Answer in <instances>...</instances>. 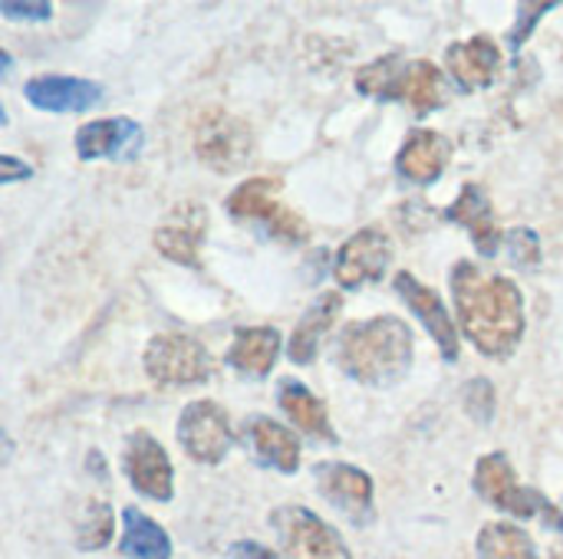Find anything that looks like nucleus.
<instances>
[{"label": "nucleus", "instance_id": "nucleus-18", "mask_svg": "<svg viewBox=\"0 0 563 559\" xmlns=\"http://www.w3.org/2000/svg\"><path fill=\"white\" fill-rule=\"evenodd\" d=\"M244 441H247L251 455L271 471L294 474L300 468V455H303L300 438L287 425H280L267 415H254L244 422Z\"/></svg>", "mask_w": 563, "mask_h": 559}, {"label": "nucleus", "instance_id": "nucleus-2", "mask_svg": "<svg viewBox=\"0 0 563 559\" xmlns=\"http://www.w3.org/2000/svg\"><path fill=\"white\" fill-rule=\"evenodd\" d=\"M416 359V333L399 316L356 320L340 333L336 362L346 379L369 389H396Z\"/></svg>", "mask_w": 563, "mask_h": 559}, {"label": "nucleus", "instance_id": "nucleus-22", "mask_svg": "<svg viewBox=\"0 0 563 559\" xmlns=\"http://www.w3.org/2000/svg\"><path fill=\"white\" fill-rule=\"evenodd\" d=\"M280 333L274 326H247L234 333V343L228 349V366L238 369L247 379H264L271 376L277 356H280Z\"/></svg>", "mask_w": 563, "mask_h": 559}, {"label": "nucleus", "instance_id": "nucleus-20", "mask_svg": "<svg viewBox=\"0 0 563 559\" xmlns=\"http://www.w3.org/2000/svg\"><path fill=\"white\" fill-rule=\"evenodd\" d=\"M340 313H343V293H340V290L320 293V297L307 306V313L300 316V323H297L294 333H290V343H287L290 362L310 366V362L317 359V353H320L327 333H330L333 323L340 320Z\"/></svg>", "mask_w": 563, "mask_h": 559}, {"label": "nucleus", "instance_id": "nucleus-23", "mask_svg": "<svg viewBox=\"0 0 563 559\" xmlns=\"http://www.w3.org/2000/svg\"><path fill=\"white\" fill-rule=\"evenodd\" d=\"M277 405H280V412H287V418L300 432H307V435H313V438H320L327 445H336L340 441L336 432H333V425H330V412H327L323 399H317L303 382L284 379L277 385Z\"/></svg>", "mask_w": 563, "mask_h": 559}, {"label": "nucleus", "instance_id": "nucleus-8", "mask_svg": "<svg viewBox=\"0 0 563 559\" xmlns=\"http://www.w3.org/2000/svg\"><path fill=\"white\" fill-rule=\"evenodd\" d=\"M178 441L185 448V455L198 465H221L231 448H234V428H231V415L224 412V405L211 402V399H198L191 405H185V412L178 415Z\"/></svg>", "mask_w": 563, "mask_h": 559}, {"label": "nucleus", "instance_id": "nucleus-28", "mask_svg": "<svg viewBox=\"0 0 563 559\" xmlns=\"http://www.w3.org/2000/svg\"><path fill=\"white\" fill-rule=\"evenodd\" d=\"M505 247L518 267H538L541 264V241L531 227H515L505 234Z\"/></svg>", "mask_w": 563, "mask_h": 559}, {"label": "nucleus", "instance_id": "nucleus-10", "mask_svg": "<svg viewBox=\"0 0 563 559\" xmlns=\"http://www.w3.org/2000/svg\"><path fill=\"white\" fill-rule=\"evenodd\" d=\"M313 481L320 497L340 511L343 517H350L353 524H369L373 521V497H376V484L373 478L346 461H320L313 468Z\"/></svg>", "mask_w": 563, "mask_h": 559}, {"label": "nucleus", "instance_id": "nucleus-25", "mask_svg": "<svg viewBox=\"0 0 563 559\" xmlns=\"http://www.w3.org/2000/svg\"><path fill=\"white\" fill-rule=\"evenodd\" d=\"M478 559H541L531 534L508 521H492L478 530L475 540Z\"/></svg>", "mask_w": 563, "mask_h": 559}, {"label": "nucleus", "instance_id": "nucleus-19", "mask_svg": "<svg viewBox=\"0 0 563 559\" xmlns=\"http://www.w3.org/2000/svg\"><path fill=\"white\" fill-rule=\"evenodd\" d=\"M389 99L409 102L412 112L429 115V112H435V109H442V105L449 102L445 72H442L432 59L399 63V69H396V76H393Z\"/></svg>", "mask_w": 563, "mask_h": 559}, {"label": "nucleus", "instance_id": "nucleus-24", "mask_svg": "<svg viewBox=\"0 0 563 559\" xmlns=\"http://www.w3.org/2000/svg\"><path fill=\"white\" fill-rule=\"evenodd\" d=\"M119 554L125 559H172V537L145 511L125 507L122 511Z\"/></svg>", "mask_w": 563, "mask_h": 559}, {"label": "nucleus", "instance_id": "nucleus-12", "mask_svg": "<svg viewBox=\"0 0 563 559\" xmlns=\"http://www.w3.org/2000/svg\"><path fill=\"white\" fill-rule=\"evenodd\" d=\"M393 290L399 293V300L416 313V320L426 326V333L435 339L439 353L445 362H459V353H462V343H459V326L445 306V300L439 297V290H432L429 283L416 280L409 270H399L393 277Z\"/></svg>", "mask_w": 563, "mask_h": 559}, {"label": "nucleus", "instance_id": "nucleus-13", "mask_svg": "<svg viewBox=\"0 0 563 559\" xmlns=\"http://www.w3.org/2000/svg\"><path fill=\"white\" fill-rule=\"evenodd\" d=\"M208 237V211L201 201H178L152 234L155 250L181 267H201V247Z\"/></svg>", "mask_w": 563, "mask_h": 559}, {"label": "nucleus", "instance_id": "nucleus-3", "mask_svg": "<svg viewBox=\"0 0 563 559\" xmlns=\"http://www.w3.org/2000/svg\"><path fill=\"white\" fill-rule=\"evenodd\" d=\"M472 488L488 507H495L508 517H518V521H541L544 527L563 534L561 507L554 501H548L538 488H525L505 451H488L478 458Z\"/></svg>", "mask_w": 563, "mask_h": 559}, {"label": "nucleus", "instance_id": "nucleus-26", "mask_svg": "<svg viewBox=\"0 0 563 559\" xmlns=\"http://www.w3.org/2000/svg\"><path fill=\"white\" fill-rule=\"evenodd\" d=\"M115 534V517H112V507L106 501H89L79 514V524H76V547L92 554V550H102Z\"/></svg>", "mask_w": 563, "mask_h": 559}, {"label": "nucleus", "instance_id": "nucleus-33", "mask_svg": "<svg viewBox=\"0 0 563 559\" xmlns=\"http://www.w3.org/2000/svg\"><path fill=\"white\" fill-rule=\"evenodd\" d=\"M551 559H563V544H561V547H554V550H551Z\"/></svg>", "mask_w": 563, "mask_h": 559}, {"label": "nucleus", "instance_id": "nucleus-27", "mask_svg": "<svg viewBox=\"0 0 563 559\" xmlns=\"http://www.w3.org/2000/svg\"><path fill=\"white\" fill-rule=\"evenodd\" d=\"M399 56L396 53H386L379 59H373L369 66L356 69V89L363 96H376V99H389V89H393V76L399 69Z\"/></svg>", "mask_w": 563, "mask_h": 559}, {"label": "nucleus", "instance_id": "nucleus-14", "mask_svg": "<svg viewBox=\"0 0 563 559\" xmlns=\"http://www.w3.org/2000/svg\"><path fill=\"white\" fill-rule=\"evenodd\" d=\"M501 66H505L501 46L488 33H478V36H468V40H455L445 49V69H449V76L465 92L495 86L498 76H501Z\"/></svg>", "mask_w": 563, "mask_h": 559}, {"label": "nucleus", "instance_id": "nucleus-30", "mask_svg": "<svg viewBox=\"0 0 563 559\" xmlns=\"http://www.w3.org/2000/svg\"><path fill=\"white\" fill-rule=\"evenodd\" d=\"M518 10H521V20H518V26L511 30V46H515V49H521L525 36H528V33H531V26L538 23V13L554 10V3H521Z\"/></svg>", "mask_w": 563, "mask_h": 559}, {"label": "nucleus", "instance_id": "nucleus-21", "mask_svg": "<svg viewBox=\"0 0 563 559\" xmlns=\"http://www.w3.org/2000/svg\"><path fill=\"white\" fill-rule=\"evenodd\" d=\"M142 142V128L139 122L125 119V115H112V119H96L76 128L73 145L76 155L82 161H96V158H115L122 152H135Z\"/></svg>", "mask_w": 563, "mask_h": 559}, {"label": "nucleus", "instance_id": "nucleus-1", "mask_svg": "<svg viewBox=\"0 0 563 559\" xmlns=\"http://www.w3.org/2000/svg\"><path fill=\"white\" fill-rule=\"evenodd\" d=\"M452 306L459 333L485 359H511L528 333L525 293L511 277L485 273L475 260L452 267Z\"/></svg>", "mask_w": 563, "mask_h": 559}, {"label": "nucleus", "instance_id": "nucleus-7", "mask_svg": "<svg viewBox=\"0 0 563 559\" xmlns=\"http://www.w3.org/2000/svg\"><path fill=\"white\" fill-rule=\"evenodd\" d=\"M145 376L158 385H201L211 379L208 349L185 333H158L145 343L142 353Z\"/></svg>", "mask_w": 563, "mask_h": 559}, {"label": "nucleus", "instance_id": "nucleus-29", "mask_svg": "<svg viewBox=\"0 0 563 559\" xmlns=\"http://www.w3.org/2000/svg\"><path fill=\"white\" fill-rule=\"evenodd\" d=\"M0 13L7 20H49L53 16V3L40 0V3H13V0H3L0 3Z\"/></svg>", "mask_w": 563, "mask_h": 559}, {"label": "nucleus", "instance_id": "nucleus-6", "mask_svg": "<svg viewBox=\"0 0 563 559\" xmlns=\"http://www.w3.org/2000/svg\"><path fill=\"white\" fill-rule=\"evenodd\" d=\"M195 155L205 168L218 175H234L247 165L254 135L244 119L224 112V109H205L195 122Z\"/></svg>", "mask_w": 563, "mask_h": 559}, {"label": "nucleus", "instance_id": "nucleus-9", "mask_svg": "<svg viewBox=\"0 0 563 559\" xmlns=\"http://www.w3.org/2000/svg\"><path fill=\"white\" fill-rule=\"evenodd\" d=\"M393 260V237L379 227H360L353 237H346L333 257V277L343 290H360L366 283H376L386 277Z\"/></svg>", "mask_w": 563, "mask_h": 559}, {"label": "nucleus", "instance_id": "nucleus-5", "mask_svg": "<svg viewBox=\"0 0 563 559\" xmlns=\"http://www.w3.org/2000/svg\"><path fill=\"white\" fill-rule=\"evenodd\" d=\"M271 530L280 544V559H353L340 530L303 504L274 507Z\"/></svg>", "mask_w": 563, "mask_h": 559}, {"label": "nucleus", "instance_id": "nucleus-15", "mask_svg": "<svg viewBox=\"0 0 563 559\" xmlns=\"http://www.w3.org/2000/svg\"><path fill=\"white\" fill-rule=\"evenodd\" d=\"M102 86L92 82V79H82V76H59V72H43V76H33L26 86H23V96L33 109L40 112H59V115H69V112H86L92 105L102 102Z\"/></svg>", "mask_w": 563, "mask_h": 559}, {"label": "nucleus", "instance_id": "nucleus-11", "mask_svg": "<svg viewBox=\"0 0 563 559\" xmlns=\"http://www.w3.org/2000/svg\"><path fill=\"white\" fill-rule=\"evenodd\" d=\"M122 471L129 478V484L158 504H168L175 497V468L168 451L158 445V438H152L148 432H132L122 451Z\"/></svg>", "mask_w": 563, "mask_h": 559}, {"label": "nucleus", "instance_id": "nucleus-32", "mask_svg": "<svg viewBox=\"0 0 563 559\" xmlns=\"http://www.w3.org/2000/svg\"><path fill=\"white\" fill-rule=\"evenodd\" d=\"M30 175H33V168H30L26 161H20V158H13V155H3V158H0V181H3V185L20 181V178H30Z\"/></svg>", "mask_w": 563, "mask_h": 559}, {"label": "nucleus", "instance_id": "nucleus-4", "mask_svg": "<svg viewBox=\"0 0 563 559\" xmlns=\"http://www.w3.org/2000/svg\"><path fill=\"white\" fill-rule=\"evenodd\" d=\"M284 181L274 178V175H254V178H244L224 201L228 214L234 221H257L267 227L271 237L284 241V244H303L310 237V227L300 214H294L284 198Z\"/></svg>", "mask_w": 563, "mask_h": 559}, {"label": "nucleus", "instance_id": "nucleus-31", "mask_svg": "<svg viewBox=\"0 0 563 559\" xmlns=\"http://www.w3.org/2000/svg\"><path fill=\"white\" fill-rule=\"evenodd\" d=\"M228 559H280L274 550H267L257 540H238L228 547Z\"/></svg>", "mask_w": 563, "mask_h": 559}, {"label": "nucleus", "instance_id": "nucleus-17", "mask_svg": "<svg viewBox=\"0 0 563 559\" xmlns=\"http://www.w3.org/2000/svg\"><path fill=\"white\" fill-rule=\"evenodd\" d=\"M445 221L462 224L468 231V237L475 241L478 254H485V257H495L498 247L505 244V231L498 227L495 204H492L488 191L482 185H475V181L462 185L455 204L445 211Z\"/></svg>", "mask_w": 563, "mask_h": 559}, {"label": "nucleus", "instance_id": "nucleus-16", "mask_svg": "<svg viewBox=\"0 0 563 559\" xmlns=\"http://www.w3.org/2000/svg\"><path fill=\"white\" fill-rule=\"evenodd\" d=\"M452 138L435 128H412L396 155V171L412 185H432L452 161Z\"/></svg>", "mask_w": 563, "mask_h": 559}]
</instances>
